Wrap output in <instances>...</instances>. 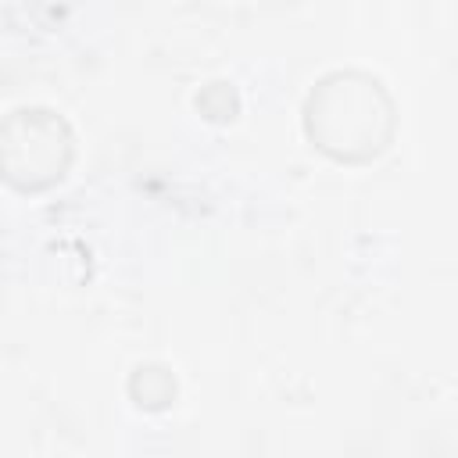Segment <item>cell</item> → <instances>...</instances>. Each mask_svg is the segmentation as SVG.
Masks as SVG:
<instances>
[{"label":"cell","instance_id":"obj_1","mask_svg":"<svg viewBox=\"0 0 458 458\" xmlns=\"http://www.w3.org/2000/svg\"><path fill=\"white\" fill-rule=\"evenodd\" d=\"M308 132L336 157H369L386 147L390 100L376 79L340 72L318 82L308 104Z\"/></svg>","mask_w":458,"mask_h":458}]
</instances>
